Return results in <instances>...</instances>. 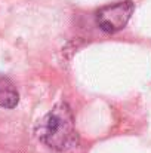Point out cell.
Listing matches in <instances>:
<instances>
[{
	"mask_svg": "<svg viewBox=\"0 0 151 153\" xmlns=\"http://www.w3.org/2000/svg\"><path fill=\"white\" fill-rule=\"evenodd\" d=\"M37 138L52 150L64 152L77 143L73 110L67 102L61 101L46 113L36 126Z\"/></svg>",
	"mask_w": 151,
	"mask_h": 153,
	"instance_id": "cell-1",
	"label": "cell"
},
{
	"mask_svg": "<svg viewBox=\"0 0 151 153\" xmlns=\"http://www.w3.org/2000/svg\"><path fill=\"white\" fill-rule=\"evenodd\" d=\"M133 10L135 4L132 0H123L102 6L95 13L96 25L105 33H117L127 25Z\"/></svg>",
	"mask_w": 151,
	"mask_h": 153,
	"instance_id": "cell-2",
	"label": "cell"
},
{
	"mask_svg": "<svg viewBox=\"0 0 151 153\" xmlns=\"http://www.w3.org/2000/svg\"><path fill=\"white\" fill-rule=\"evenodd\" d=\"M19 101V94L13 85V82L7 77L0 76V107L13 108Z\"/></svg>",
	"mask_w": 151,
	"mask_h": 153,
	"instance_id": "cell-3",
	"label": "cell"
}]
</instances>
